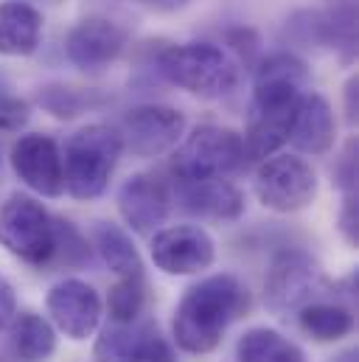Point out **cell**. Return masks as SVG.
I'll return each instance as SVG.
<instances>
[{
    "label": "cell",
    "mask_w": 359,
    "mask_h": 362,
    "mask_svg": "<svg viewBox=\"0 0 359 362\" xmlns=\"http://www.w3.org/2000/svg\"><path fill=\"white\" fill-rule=\"evenodd\" d=\"M245 163V144L236 129L202 124L182 135V144L172 155L169 172L175 175V180H213L236 175Z\"/></svg>",
    "instance_id": "277c9868"
},
{
    "label": "cell",
    "mask_w": 359,
    "mask_h": 362,
    "mask_svg": "<svg viewBox=\"0 0 359 362\" xmlns=\"http://www.w3.org/2000/svg\"><path fill=\"white\" fill-rule=\"evenodd\" d=\"M124 155V144L118 129L107 124H88L73 132L62 152V175L65 191L73 199H95L107 191L110 177Z\"/></svg>",
    "instance_id": "7a4b0ae2"
},
{
    "label": "cell",
    "mask_w": 359,
    "mask_h": 362,
    "mask_svg": "<svg viewBox=\"0 0 359 362\" xmlns=\"http://www.w3.org/2000/svg\"><path fill=\"white\" fill-rule=\"evenodd\" d=\"M326 286V278L320 264L306 250H281L269 262L264 278V300L269 312L286 315L306 303H312L320 289Z\"/></svg>",
    "instance_id": "ba28073f"
},
{
    "label": "cell",
    "mask_w": 359,
    "mask_h": 362,
    "mask_svg": "<svg viewBox=\"0 0 359 362\" xmlns=\"http://www.w3.org/2000/svg\"><path fill=\"white\" fill-rule=\"evenodd\" d=\"M298 326L306 337L317 343H337L354 332V315L343 303L312 300L298 309Z\"/></svg>",
    "instance_id": "7402d4cb"
},
{
    "label": "cell",
    "mask_w": 359,
    "mask_h": 362,
    "mask_svg": "<svg viewBox=\"0 0 359 362\" xmlns=\"http://www.w3.org/2000/svg\"><path fill=\"white\" fill-rule=\"evenodd\" d=\"M14 315H17V295H14V286L8 284V278L0 272V329H6Z\"/></svg>",
    "instance_id": "f546056e"
},
{
    "label": "cell",
    "mask_w": 359,
    "mask_h": 362,
    "mask_svg": "<svg viewBox=\"0 0 359 362\" xmlns=\"http://www.w3.org/2000/svg\"><path fill=\"white\" fill-rule=\"evenodd\" d=\"M149 256L166 275H196L213 264L216 242L199 225H172L152 236Z\"/></svg>",
    "instance_id": "8fae6325"
},
{
    "label": "cell",
    "mask_w": 359,
    "mask_h": 362,
    "mask_svg": "<svg viewBox=\"0 0 359 362\" xmlns=\"http://www.w3.org/2000/svg\"><path fill=\"white\" fill-rule=\"evenodd\" d=\"M28 121V104L17 98L8 82L0 76V132H17Z\"/></svg>",
    "instance_id": "4316f807"
},
{
    "label": "cell",
    "mask_w": 359,
    "mask_h": 362,
    "mask_svg": "<svg viewBox=\"0 0 359 362\" xmlns=\"http://www.w3.org/2000/svg\"><path fill=\"white\" fill-rule=\"evenodd\" d=\"M8 166L25 188H31L40 197L57 199L65 194L62 149L51 135L42 132L20 135L8 149Z\"/></svg>",
    "instance_id": "30bf717a"
},
{
    "label": "cell",
    "mask_w": 359,
    "mask_h": 362,
    "mask_svg": "<svg viewBox=\"0 0 359 362\" xmlns=\"http://www.w3.org/2000/svg\"><path fill=\"white\" fill-rule=\"evenodd\" d=\"M286 37L298 45H320V48H346L354 54L357 45V11L351 3L337 8H317V11H298L286 20Z\"/></svg>",
    "instance_id": "9a60e30c"
},
{
    "label": "cell",
    "mask_w": 359,
    "mask_h": 362,
    "mask_svg": "<svg viewBox=\"0 0 359 362\" xmlns=\"http://www.w3.org/2000/svg\"><path fill=\"white\" fill-rule=\"evenodd\" d=\"M121 144L135 158H158L175 149L185 135V112L166 104L132 107L121 121Z\"/></svg>",
    "instance_id": "9c48e42d"
},
{
    "label": "cell",
    "mask_w": 359,
    "mask_h": 362,
    "mask_svg": "<svg viewBox=\"0 0 359 362\" xmlns=\"http://www.w3.org/2000/svg\"><path fill=\"white\" fill-rule=\"evenodd\" d=\"M340 233L343 239L357 247L359 242V202H357V191L354 194H343V208H340Z\"/></svg>",
    "instance_id": "f1b7e54d"
},
{
    "label": "cell",
    "mask_w": 359,
    "mask_h": 362,
    "mask_svg": "<svg viewBox=\"0 0 359 362\" xmlns=\"http://www.w3.org/2000/svg\"><path fill=\"white\" fill-rule=\"evenodd\" d=\"M329 362H357V349H348V351H343V354L331 357Z\"/></svg>",
    "instance_id": "836d02e7"
},
{
    "label": "cell",
    "mask_w": 359,
    "mask_h": 362,
    "mask_svg": "<svg viewBox=\"0 0 359 362\" xmlns=\"http://www.w3.org/2000/svg\"><path fill=\"white\" fill-rule=\"evenodd\" d=\"M57 228L54 216L31 194H11L0 205V245L31 267H51Z\"/></svg>",
    "instance_id": "5b68a950"
},
{
    "label": "cell",
    "mask_w": 359,
    "mask_h": 362,
    "mask_svg": "<svg viewBox=\"0 0 359 362\" xmlns=\"http://www.w3.org/2000/svg\"><path fill=\"white\" fill-rule=\"evenodd\" d=\"M138 3H143V6H149L155 11H177L188 0H138Z\"/></svg>",
    "instance_id": "d6a6232c"
},
{
    "label": "cell",
    "mask_w": 359,
    "mask_h": 362,
    "mask_svg": "<svg viewBox=\"0 0 359 362\" xmlns=\"http://www.w3.org/2000/svg\"><path fill=\"white\" fill-rule=\"evenodd\" d=\"M93 242H95V250H98L101 262L115 272L118 278L146 275L143 262H141V253H138V247L132 245V239H129V233L124 228H118L112 222H95Z\"/></svg>",
    "instance_id": "44dd1931"
},
{
    "label": "cell",
    "mask_w": 359,
    "mask_h": 362,
    "mask_svg": "<svg viewBox=\"0 0 359 362\" xmlns=\"http://www.w3.org/2000/svg\"><path fill=\"white\" fill-rule=\"evenodd\" d=\"M0 362H6V360H0Z\"/></svg>",
    "instance_id": "e575fe53"
},
{
    "label": "cell",
    "mask_w": 359,
    "mask_h": 362,
    "mask_svg": "<svg viewBox=\"0 0 359 362\" xmlns=\"http://www.w3.org/2000/svg\"><path fill=\"white\" fill-rule=\"evenodd\" d=\"M359 82L357 76H351L348 79V85H346V118H348V124H357V112H359Z\"/></svg>",
    "instance_id": "1f68e13d"
},
{
    "label": "cell",
    "mask_w": 359,
    "mask_h": 362,
    "mask_svg": "<svg viewBox=\"0 0 359 362\" xmlns=\"http://www.w3.org/2000/svg\"><path fill=\"white\" fill-rule=\"evenodd\" d=\"M158 326L149 317H138L129 323H112L101 329L95 346H93V360L95 362H138L141 354L149 349V343L158 337Z\"/></svg>",
    "instance_id": "ac0fdd59"
},
{
    "label": "cell",
    "mask_w": 359,
    "mask_h": 362,
    "mask_svg": "<svg viewBox=\"0 0 359 362\" xmlns=\"http://www.w3.org/2000/svg\"><path fill=\"white\" fill-rule=\"evenodd\" d=\"M334 182L343 194H354L357 191V138H351L343 149V155L334 163Z\"/></svg>",
    "instance_id": "83f0119b"
},
{
    "label": "cell",
    "mask_w": 359,
    "mask_h": 362,
    "mask_svg": "<svg viewBox=\"0 0 359 362\" xmlns=\"http://www.w3.org/2000/svg\"><path fill=\"white\" fill-rule=\"evenodd\" d=\"M42 42V14L23 0L0 3V57H31Z\"/></svg>",
    "instance_id": "d6986e66"
},
{
    "label": "cell",
    "mask_w": 359,
    "mask_h": 362,
    "mask_svg": "<svg viewBox=\"0 0 359 362\" xmlns=\"http://www.w3.org/2000/svg\"><path fill=\"white\" fill-rule=\"evenodd\" d=\"M118 214L135 233H155L172 211L169 182L155 172H138L118 188Z\"/></svg>",
    "instance_id": "5bb4252c"
},
{
    "label": "cell",
    "mask_w": 359,
    "mask_h": 362,
    "mask_svg": "<svg viewBox=\"0 0 359 362\" xmlns=\"http://www.w3.org/2000/svg\"><path fill=\"white\" fill-rule=\"evenodd\" d=\"M334 138H337V121L329 98L314 90H306L292 112L289 144L303 155L320 158L331 152Z\"/></svg>",
    "instance_id": "e0dca14e"
},
{
    "label": "cell",
    "mask_w": 359,
    "mask_h": 362,
    "mask_svg": "<svg viewBox=\"0 0 359 362\" xmlns=\"http://www.w3.org/2000/svg\"><path fill=\"white\" fill-rule=\"evenodd\" d=\"M138 362H177V357H175V349L169 346V340H163L160 334L149 343V349L141 354V360Z\"/></svg>",
    "instance_id": "4dcf8cb0"
},
{
    "label": "cell",
    "mask_w": 359,
    "mask_h": 362,
    "mask_svg": "<svg viewBox=\"0 0 359 362\" xmlns=\"http://www.w3.org/2000/svg\"><path fill=\"white\" fill-rule=\"evenodd\" d=\"M253 191L259 202L275 214H295L314 202L317 172L298 155H269L259 163Z\"/></svg>",
    "instance_id": "52a82bcc"
},
{
    "label": "cell",
    "mask_w": 359,
    "mask_h": 362,
    "mask_svg": "<svg viewBox=\"0 0 359 362\" xmlns=\"http://www.w3.org/2000/svg\"><path fill=\"white\" fill-rule=\"evenodd\" d=\"M129 34L124 25H118L110 17H85L79 20L68 37H65V54L71 59L73 68H79L82 74H101L104 68H110L126 48Z\"/></svg>",
    "instance_id": "7c38bea8"
},
{
    "label": "cell",
    "mask_w": 359,
    "mask_h": 362,
    "mask_svg": "<svg viewBox=\"0 0 359 362\" xmlns=\"http://www.w3.org/2000/svg\"><path fill=\"white\" fill-rule=\"evenodd\" d=\"M158 74L180 90L196 98H222L236 90L239 68L213 42H182L169 45L158 57Z\"/></svg>",
    "instance_id": "3957f363"
},
{
    "label": "cell",
    "mask_w": 359,
    "mask_h": 362,
    "mask_svg": "<svg viewBox=\"0 0 359 362\" xmlns=\"http://www.w3.org/2000/svg\"><path fill=\"white\" fill-rule=\"evenodd\" d=\"M250 309V289L230 272L208 275L191 284L172 320L175 343L185 354H211L225 340L228 329Z\"/></svg>",
    "instance_id": "6da1fadb"
},
{
    "label": "cell",
    "mask_w": 359,
    "mask_h": 362,
    "mask_svg": "<svg viewBox=\"0 0 359 362\" xmlns=\"http://www.w3.org/2000/svg\"><path fill=\"white\" fill-rule=\"evenodd\" d=\"M236 362H306V354L281 332L253 326L236 343Z\"/></svg>",
    "instance_id": "603a6c76"
},
{
    "label": "cell",
    "mask_w": 359,
    "mask_h": 362,
    "mask_svg": "<svg viewBox=\"0 0 359 362\" xmlns=\"http://www.w3.org/2000/svg\"><path fill=\"white\" fill-rule=\"evenodd\" d=\"M54 228H57V242H54V259H51V264H65V267H82V264H88L90 262L88 239L73 228V222L54 216Z\"/></svg>",
    "instance_id": "484cf974"
},
{
    "label": "cell",
    "mask_w": 359,
    "mask_h": 362,
    "mask_svg": "<svg viewBox=\"0 0 359 362\" xmlns=\"http://www.w3.org/2000/svg\"><path fill=\"white\" fill-rule=\"evenodd\" d=\"M146 275H138V278H118L112 286H110V295H107V309H110V317L112 323H129V320H138L146 309Z\"/></svg>",
    "instance_id": "cb8c5ba5"
},
{
    "label": "cell",
    "mask_w": 359,
    "mask_h": 362,
    "mask_svg": "<svg viewBox=\"0 0 359 362\" xmlns=\"http://www.w3.org/2000/svg\"><path fill=\"white\" fill-rule=\"evenodd\" d=\"M180 208L205 222H236L245 214V194L228 180H177Z\"/></svg>",
    "instance_id": "2e32d148"
},
{
    "label": "cell",
    "mask_w": 359,
    "mask_h": 362,
    "mask_svg": "<svg viewBox=\"0 0 359 362\" xmlns=\"http://www.w3.org/2000/svg\"><path fill=\"white\" fill-rule=\"evenodd\" d=\"M37 101H40L42 110H48L57 118H76L88 107L98 104V98L90 90L85 93L79 90V88H65V85H48V88H42L40 95H37Z\"/></svg>",
    "instance_id": "d4e9b609"
},
{
    "label": "cell",
    "mask_w": 359,
    "mask_h": 362,
    "mask_svg": "<svg viewBox=\"0 0 359 362\" xmlns=\"http://www.w3.org/2000/svg\"><path fill=\"white\" fill-rule=\"evenodd\" d=\"M45 309L54 320V329L76 343L95 334L104 315L101 295L82 278H65L54 284L45 295Z\"/></svg>",
    "instance_id": "4fadbf2b"
},
{
    "label": "cell",
    "mask_w": 359,
    "mask_h": 362,
    "mask_svg": "<svg viewBox=\"0 0 359 362\" xmlns=\"http://www.w3.org/2000/svg\"><path fill=\"white\" fill-rule=\"evenodd\" d=\"M8 329V349L20 362H48L57 351V329L37 312H17Z\"/></svg>",
    "instance_id": "ffe728a7"
},
{
    "label": "cell",
    "mask_w": 359,
    "mask_h": 362,
    "mask_svg": "<svg viewBox=\"0 0 359 362\" xmlns=\"http://www.w3.org/2000/svg\"><path fill=\"white\" fill-rule=\"evenodd\" d=\"M309 85H312V74L300 57L272 54L256 71L250 118H269V121L292 124V112L300 95L309 90Z\"/></svg>",
    "instance_id": "8992f818"
}]
</instances>
